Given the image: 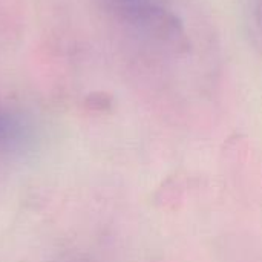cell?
Masks as SVG:
<instances>
[{
	"label": "cell",
	"instance_id": "6da1fadb",
	"mask_svg": "<svg viewBox=\"0 0 262 262\" xmlns=\"http://www.w3.org/2000/svg\"><path fill=\"white\" fill-rule=\"evenodd\" d=\"M112 2L123 12L138 20L152 18V15L158 12L155 0H112Z\"/></svg>",
	"mask_w": 262,
	"mask_h": 262
}]
</instances>
